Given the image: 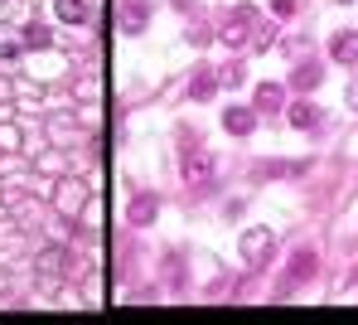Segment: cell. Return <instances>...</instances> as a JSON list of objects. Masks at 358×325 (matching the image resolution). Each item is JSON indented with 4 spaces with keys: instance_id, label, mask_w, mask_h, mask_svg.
Listing matches in <instances>:
<instances>
[{
    "instance_id": "cell-4",
    "label": "cell",
    "mask_w": 358,
    "mask_h": 325,
    "mask_svg": "<svg viewBox=\"0 0 358 325\" xmlns=\"http://www.w3.org/2000/svg\"><path fill=\"white\" fill-rule=\"evenodd\" d=\"M329 59H334V64H358V34L354 29H339V34L329 39Z\"/></svg>"
},
{
    "instance_id": "cell-5",
    "label": "cell",
    "mask_w": 358,
    "mask_h": 325,
    "mask_svg": "<svg viewBox=\"0 0 358 325\" xmlns=\"http://www.w3.org/2000/svg\"><path fill=\"white\" fill-rule=\"evenodd\" d=\"M218 83H223V78H218L213 68H199V73H194V83H189V97H194V102H208V97L218 92Z\"/></svg>"
},
{
    "instance_id": "cell-12",
    "label": "cell",
    "mask_w": 358,
    "mask_h": 325,
    "mask_svg": "<svg viewBox=\"0 0 358 325\" xmlns=\"http://www.w3.org/2000/svg\"><path fill=\"white\" fill-rule=\"evenodd\" d=\"M155 209H160L155 199H150V195H141L136 204H131V223H150V219H155Z\"/></svg>"
},
{
    "instance_id": "cell-15",
    "label": "cell",
    "mask_w": 358,
    "mask_h": 325,
    "mask_svg": "<svg viewBox=\"0 0 358 325\" xmlns=\"http://www.w3.org/2000/svg\"><path fill=\"white\" fill-rule=\"evenodd\" d=\"M39 267H44V272H59V267H63V253H59V248H49V253L39 258Z\"/></svg>"
},
{
    "instance_id": "cell-6",
    "label": "cell",
    "mask_w": 358,
    "mask_h": 325,
    "mask_svg": "<svg viewBox=\"0 0 358 325\" xmlns=\"http://www.w3.org/2000/svg\"><path fill=\"white\" fill-rule=\"evenodd\" d=\"M223 127L233 131V136H252V127H257V112H252V107H228Z\"/></svg>"
},
{
    "instance_id": "cell-16",
    "label": "cell",
    "mask_w": 358,
    "mask_h": 325,
    "mask_svg": "<svg viewBox=\"0 0 358 325\" xmlns=\"http://www.w3.org/2000/svg\"><path fill=\"white\" fill-rule=\"evenodd\" d=\"M20 59V44H0V64H15Z\"/></svg>"
},
{
    "instance_id": "cell-8",
    "label": "cell",
    "mask_w": 358,
    "mask_h": 325,
    "mask_svg": "<svg viewBox=\"0 0 358 325\" xmlns=\"http://www.w3.org/2000/svg\"><path fill=\"white\" fill-rule=\"evenodd\" d=\"M54 10L68 25H87V0H54Z\"/></svg>"
},
{
    "instance_id": "cell-3",
    "label": "cell",
    "mask_w": 358,
    "mask_h": 325,
    "mask_svg": "<svg viewBox=\"0 0 358 325\" xmlns=\"http://www.w3.org/2000/svg\"><path fill=\"white\" fill-rule=\"evenodd\" d=\"M271 248H276V233H271V228H247V233H242V258L247 262H266Z\"/></svg>"
},
{
    "instance_id": "cell-13",
    "label": "cell",
    "mask_w": 358,
    "mask_h": 325,
    "mask_svg": "<svg viewBox=\"0 0 358 325\" xmlns=\"http://www.w3.org/2000/svg\"><path fill=\"white\" fill-rule=\"evenodd\" d=\"M49 44V25H24V49H44Z\"/></svg>"
},
{
    "instance_id": "cell-2",
    "label": "cell",
    "mask_w": 358,
    "mask_h": 325,
    "mask_svg": "<svg viewBox=\"0 0 358 325\" xmlns=\"http://www.w3.org/2000/svg\"><path fill=\"white\" fill-rule=\"evenodd\" d=\"M252 29H257V10H252V5H238V10L223 20V44H228V49H242V44L252 39Z\"/></svg>"
},
{
    "instance_id": "cell-9",
    "label": "cell",
    "mask_w": 358,
    "mask_h": 325,
    "mask_svg": "<svg viewBox=\"0 0 358 325\" xmlns=\"http://www.w3.org/2000/svg\"><path fill=\"white\" fill-rule=\"evenodd\" d=\"M310 272H315V253H310V248H296V253H291V272H286V277H291V282H305Z\"/></svg>"
},
{
    "instance_id": "cell-11",
    "label": "cell",
    "mask_w": 358,
    "mask_h": 325,
    "mask_svg": "<svg viewBox=\"0 0 358 325\" xmlns=\"http://www.w3.org/2000/svg\"><path fill=\"white\" fill-rule=\"evenodd\" d=\"M291 83H296L300 92H310V88L320 83V64H315V59H305V64H296V73H291Z\"/></svg>"
},
{
    "instance_id": "cell-10",
    "label": "cell",
    "mask_w": 358,
    "mask_h": 325,
    "mask_svg": "<svg viewBox=\"0 0 358 325\" xmlns=\"http://www.w3.org/2000/svg\"><path fill=\"white\" fill-rule=\"evenodd\" d=\"M281 102H286V92H281L276 83H262V88H257V112H276Z\"/></svg>"
},
{
    "instance_id": "cell-14",
    "label": "cell",
    "mask_w": 358,
    "mask_h": 325,
    "mask_svg": "<svg viewBox=\"0 0 358 325\" xmlns=\"http://www.w3.org/2000/svg\"><path fill=\"white\" fill-rule=\"evenodd\" d=\"M141 25H145V5H131L126 10V29H141Z\"/></svg>"
},
{
    "instance_id": "cell-1",
    "label": "cell",
    "mask_w": 358,
    "mask_h": 325,
    "mask_svg": "<svg viewBox=\"0 0 358 325\" xmlns=\"http://www.w3.org/2000/svg\"><path fill=\"white\" fill-rule=\"evenodd\" d=\"M179 175H184V185H189V190H203V185H213V175H218V160H213V151H194V155H184V160H179Z\"/></svg>"
},
{
    "instance_id": "cell-7",
    "label": "cell",
    "mask_w": 358,
    "mask_h": 325,
    "mask_svg": "<svg viewBox=\"0 0 358 325\" xmlns=\"http://www.w3.org/2000/svg\"><path fill=\"white\" fill-rule=\"evenodd\" d=\"M320 117H324V112H320L315 102H296V107H291V127H296V131H315V127H320Z\"/></svg>"
},
{
    "instance_id": "cell-17",
    "label": "cell",
    "mask_w": 358,
    "mask_h": 325,
    "mask_svg": "<svg viewBox=\"0 0 358 325\" xmlns=\"http://www.w3.org/2000/svg\"><path fill=\"white\" fill-rule=\"evenodd\" d=\"M271 10H276V15L286 20V15H296V0H271Z\"/></svg>"
}]
</instances>
